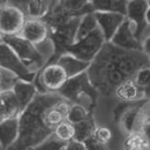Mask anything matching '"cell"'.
I'll return each instance as SVG.
<instances>
[{
    "label": "cell",
    "instance_id": "obj_24",
    "mask_svg": "<svg viewBox=\"0 0 150 150\" xmlns=\"http://www.w3.org/2000/svg\"><path fill=\"white\" fill-rule=\"evenodd\" d=\"M65 146L66 143L59 140L54 134H52L32 150H64Z\"/></svg>",
    "mask_w": 150,
    "mask_h": 150
},
{
    "label": "cell",
    "instance_id": "obj_7",
    "mask_svg": "<svg viewBox=\"0 0 150 150\" xmlns=\"http://www.w3.org/2000/svg\"><path fill=\"white\" fill-rule=\"evenodd\" d=\"M25 13L12 1L0 7V35L2 37L20 35L26 22Z\"/></svg>",
    "mask_w": 150,
    "mask_h": 150
},
{
    "label": "cell",
    "instance_id": "obj_10",
    "mask_svg": "<svg viewBox=\"0 0 150 150\" xmlns=\"http://www.w3.org/2000/svg\"><path fill=\"white\" fill-rule=\"evenodd\" d=\"M110 42L126 50H143L142 42L137 40L134 35V26L127 18Z\"/></svg>",
    "mask_w": 150,
    "mask_h": 150
},
{
    "label": "cell",
    "instance_id": "obj_5",
    "mask_svg": "<svg viewBox=\"0 0 150 150\" xmlns=\"http://www.w3.org/2000/svg\"><path fill=\"white\" fill-rule=\"evenodd\" d=\"M69 80L64 68L57 63L46 64L38 73L34 81L41 94L58 93Z\"/></svg>",
    "mask_w": 150,
    "mask_h": 150
},
{
    "label": "cell",
    "instance_id": "obj_9",
    "mask_svg": "<svg viewBox=\"0 0 150 150\" xmlns=\"http://www.w3.org/2000/svg\"><path fill=\"white\" fill-rule=\"evenodd\" d=\"M147 9V1H144V0L128 1L126 18L134 26V35L139 41L141 40L142 35L147 27L146 21V13Z\"/></svg>",
    "mask_w": 150,
    "mask_h": 150
},
{
    "label": "cell",
    "instance_id": "obj_22",
    "mask_svg": "<svg viewBox=\"0 0 150 150\" xmlns=\"http://www.w3.org/2000/svg\"><path fill=\"white\" fill-rule=\"evenodd\" d=\"M74 126H75V130H76L75 140L82 143H84V141H86L88 138L93 136L95 129L96 128L94 118L76 124L74 125Z\"/></svg>",
    "mask_w": 150,
    "mask_h": 150
},
{
    "label": "cell",
    "instance_id": "obj_1",
    "mask_svg": "<svg viewBox=\"0 0 150 150\" xmlns=\"http://www.w3.org/2000/svg\"><path fill=\"white\" fill-rule=\"evenodd\" d=\"M64 99L59 93H38L19 116V137L7 150H32L52 135L54 131L46 125L44 114L49 108Z\"/></svg>",
    "mask_w": 150,
    "mask_h": 150
},
{
    "label": "cell",
    "instance_id": "obj_33",
    "mask_svg": "<svg viewBox=\"0 0 150 150\" xmlns=\"http://www.w3.org/2000/svg\"><path fill=\"white\" fill-rule=\"evenodd\" d=\"M4 42H3V37L1 36V35H0V44H2Z\"/></svg>",
    "mask_w": 150,
    "mask_h": 150
},
{
    "label": "cell",
    "instance_id": "obj_15",
    "mask_svg": "<svg viewBox=\"0 0 150 150\" xmlns=\"http://www.w3.org/2000/svg\"><path fill=\"white\" fill-rule=\"evenodd\" d=\"M71 107V104L66 99H64L49 108L44 114V121L46 125L54 131L59 124L67 119V115Z\"/></svg>",
    "mask_w": 150,
    "mask_h": 150
},
{
    "label": "cell",
    "instance_id": "obj_35",
    "mask_svg": "<svg viewBox=\"0 0 150 150\" xmlns=\"http://www.w3.org/2000/svg\"><path fill=\"white\" fill-rule=\"evenodd\" d=\"M0 75H1V67H0Z\"/></svg>",
    "mask_w": 150,
    "mask_h": 150
},
{
    "label": "cell",
    "instance_id": "obj_23",
    "mask_svg": "<svg viewBox=\"0 0 150 150\" xmlns=\"http://www.w3.org/2000/svg\"><path fill=\"white\" fill-rule=\"evenodd\" d=\"M91 118H94L93 114L87 109L81 105H71L66 120L73 125H76Z\"/></svg>",
    "mask_w": 150,
    "mask_h": 150
},
{
    "label": "cell",
    "instance_id": "obj_20",
    "mask_svg": "<svg viewBox=\"0 0 150 150\" xmlns=\"http://www.w3.org/2000/svg\"><path fill=\"white\" fill-rule=\"evenodd\" d=\"M53 134L59 140L67 144L75 139L76 130H75V126L73 124L65 120L55 128Z\"/></svg>",
    "mask_w": 150,
    "mask_h": 150
},
{
    "label": "cell",
    "instance_id": "obj_3",
    "mask_svg": "<svg viewBox=\"0 0 150 150\" xmlns=\"http://www.w3.org/2000/svg\"><path fill=\"white\" fill-rule=\"evenodd\" d=\"M82 17H75L65 23L48 28L49 39L53 47V54L46 64L56 63L62 55L66 54L67 48L75 42L77 29Z\"/></svg>",
    "mask_w": 150,
    "mask_h": 150
},
{
    "label": "cell",
    "instance_id": "obj_25",
    "mask_svg": "<svg viewBox=\"0 0 150 150\" xmlns=\"http://www.w3.org/2000/svg\"><path fill=\"white\" fill-rule=\"evenodd\" d=\"M112 137L113 134L111 130L106 126H96L93 133V138L104 145H109L112 139Z\"/></svg>",
    "mask_w": 150,
    "mask_h": 150
},
{
    "label": "cell",
    "instance_id": "obj_31",
    "mask_svg": "<svg viewBox=\"0 0 150 150\" xmlns=\"http://www.w3.org/2000/svg\"><path fill=\"white\" fill-rule=\"evenodd\" d=\"M146 21L147 26H150V7H148L146 13Z\"/></svg>",
    "mask_w": 150,
    "mask_h": 150
},
{
    "label": "cell",
    "instance_id": "obj_26",
    "mask_svg": "<svg viewBox=\"0 0 150 150\" xmlns=\"http://www.w3.org/2000/svg\"><path fill=\"white\" fill-rule=\"evenodd\" d=\"M134 81L140 88L145 89L150 84V66L139 70L134 77Z\"/></svg>",
    "mask_w": 150,
    "mask_h": 150
},
{
    "label": "cell",
    "instance_id": "obj_2",
    "mask_svg": "<svg viewBox=\"0 0 150 150\" xmlns=\"http://www.w3.org/2000/svg\"><path fill=\"white\" fill-rule=\"evenodd\" d=\"M58 93L71 105H81L92 114L100 94L92 85L87 71L70 78Z\"/></svg>",
    "mask_w": 150,
    "mask_h": 150
},
{
    "label": "cell",
    "instance_id": "obj_13",
    "mask_svg": "<svg viewBox=\"0 0 150 150\" xmlns=\"http://www.w3.org/2000/svg\"><path fill=\"white\" fill-rule=\"evenodd\" d=\"M13 92L19 105L20 115L28 108V106L32 103V101L39 93L34 83L26 82L21 80H19L16 82Z\"/></svg>",
    "mask_w": 150,
    "mask_h": 150
},
{
    "label": "cell",
    "instance_id": "obj_14",
    "mask_svg": "<svg viewBox=\"0 0 150 150\" xmlns=\"http://www.w3.org/2000/svg\"><path fill=\"white\" fill-rule=\"evenodd\" d=\"M19 117H10L0 123V146L3 150H7L18 139Z\"/></svg>",
    "mask_w": 150,
    "mask_h": 150
},
{
    "label": "cell",
    "instance_id": "obj_8",
    "mask_svg": "<svg viewBox=\"0 0 150 150\" xmlns=\"http://www.w3.org/2000/svg\"><path fill=\"white\" fill-rule=\"evenodd\" d=\"M0 67L13 72L20 80L26 82L34 83L37 76V73L31 71L5 42L0 44Z\"/></svg>",
    "mask_w": 150,
    "mask_h": 150
},
{
    "label": "cell",
    "instance_id": "obj_18",
    "mask_svg": "<svg viewBox=\"0 0 150 150\" xmlns=\"http://www.w3.org/2000/svg\"><path fill=\"white\" fill-rule=\"evenodd\" d=\"M95 12L119 13L126 17L128 1L125 0H92Z\"/></svg>",
    "mask_w": 150,
    "mask_h": 150
},
{
    "label": "cell",
    "instance_id": "obj_19",
    "mask_svg": "<svg viewBox=\"0 0 150 150\" xmlns=\"http://www.w3.org/2000/svg\"><path fill=\"white\" fill-rule=\"evenodd\" d=\"M97 28H98V24H97L94 13L84 15L81 18L79 28L77 29L76 37H75V42L88 36Z\"/></svg>",
    "mask_w": 150,
    "mask_h": 150
},
{
    "label": "cell",
    "instance_id": "obj_12",
    "mask_svg": "<svg viewBox=\"0 0 150 150\" xmlns=\"http://www.w3.org/2000/svg\"><path fill=\"white\" fill-rule=\"evenodd\" d=\"M121 103H137L145 99L144 89L140 88L134 79H129L120 84L113 95Z\"/></svg>",
    "mask_w": 150,
    "mask_h": 150
},
{
    "label": "cell",
    "instance_id": "obj_34",
    "mask_svg": "<svg viewBox=\"0 0 150 150\" xmlns=\"http://www.w3.org/2000/svg\"><path fill=\"white\" fill-rule=\"evenodd\" d=\"M147 5H148V7H150V0H148V1H147Z\"/></svg>",
    "mask_w": 150,
    "mask_h": 150
},
{
    "label": "cell",
    "instance_id": "obj_21",
    "mask_svg": "<svg viewBox=\"0 0 150 150\" xmlns=\"http://www.w3.org/2000/svg\"><path fill=\"white\" fill-rule=\"evenodd\" d=\"M52 1H28L27 18L42 19L50 10Z\"/></svg>",
    "mask_w": 150,
    "mask_h": 150
},
{
    "label": "cell",
    "instance_id": "obj_4",
    "mask_svg": "<svg viewBox=\"0 0 150 150\" xmlns=\"http://www.w3.org/2000/svg\"><path fill=\"white\" fill-rule=\"evenodd\" d=\"M3 42L15 52L31 71L38 73L45 66L47 63L45 57L35 45L21 35L3 37Z\"/></svg>",
    "mask_w": 150,
    "mask_h": 150
},
{
    "label": "cell",
    "instance_id": "obj_6",
    "mask_svg": "<svg viewBox=\"0 0 150 150\" xmlns=\"http://www.w3.org/2000/svg\"><path fill=\"white\" fill-rule=\"evenodd\" d=\"M105 42L104 36L98 27L88 36L68 47L66 54H70L80 60L91 63L98 55Z\"/></svg>",
    "mask_w": 150,
    "mask_h": 150
},
{
    "label": "cell",
    "instance_id": "obj_28",
    "mask_svg": "<svg viewBox=\"0 0 150 150\" xmlns=\"http://www.w3.org/2000/svg\"><path fill=\"white\" fill-rule=\"evenodd\" d=\"M64 150H88L85 144L77 140H72L66 144Z\"/></svg>",
    "mask_w": 150,
    "mask_h": 150
},
{
    "label": "cell",
    "instance_id": "obj_27",
    "mask_svg": "<svg viewBox=\"0 0 150 150\" xmlns=\"http://www.w3.org/2000/svg\"><path fill=\"white\" fill-rule=\"evenodd\" d=\"M84 144L88 150H110L108 145H104L98 142L93 138V136L84 141Z\"/></svg>",
    "mask_w": 150,
    "mask_h": 150
},
{
    "label": "cell",
    "instance_id": "obj_17",
    "mask_svg": "<svg viewBox=\"0 0 150 150\" xmlns=\"http://www.w3.org/2000/svg\"><path fill=\"white\" fill-rule=\"evenodd\" d=\"M20 116V109L13 91L0 93V123Z\"/></svg>",
    "mask_w": 150,
    "mask_h": 150
},
{
    "label": "cell",
    "instance_id": "obj_11",
    "mask_svg": "<svg viewBox=\"0 0 150 150\" xmlns=\"http://www.w3.org/2000/svg\"><path fill=\"white\" fill-rule=\"evenodd\" d=\"M94 14L106 42H110L112 40L113 36L126 19L125 16L114 13L95 12Z\"/></svg>",
    "mask_w": 150,
    "mask_h": 150
},
{
    "label": "cell",
    "instance_id": "obj_16",
    "mask_svg": "<svg viewBox=\"0 0 150 150\" xmlns=\"http://www.w3.org/2000/svg\"><path fill=\"white\" fill-rule=\"evenodd\" d=\"M64 68L68 78H72L88 71L91 63L78 59L70 54L62 55L56 62Z\"/></svg>",
    "mask_w": 150,
    "mask_h": 150
},
{
    "label": "cell",
    "instance_id": "obj_29",
    "mask_svg": "<svg viewBox=\"0 0 150 150\" xmlns=\"http://www.w3.org/2000/svg\"><path fill=\"white\" fill-rule=\"evenodd\" d=\"M142 45H143V51L150 57V36L144 41Z\"/></svg>",
    "mask_w": 150,
    "mask_h": 150
},
{
    "label": "cell",
    "instance_id": "obj_32",
    "mask_svg": "<svg viewBox=\"0 0 150 150\" xmlns=\"http://www.w3.org/2000/svg\"><path fill=\"white\" fill-rule=\"evenodd\" d=\"M7 1H2V0H0V7L1 6H3L6 3Z\"/></svg>",
    "mask_w": 150,
    "mask_h": 150
},
{
    "label": "cell",
    "instance_id": "obj_30",
    "mask_svg": "<svg viewBox=\"0 0 150 150\" xmlns=\"http://www.w3.org/2000/svg\"><path fill=\"white\" fill-rule=\"evenodd\" d=\"M145 99H150V84L144 89Z\"/></svg>",
    "mask_w": 150,
    "mask_h": 150
}]
</instances>
